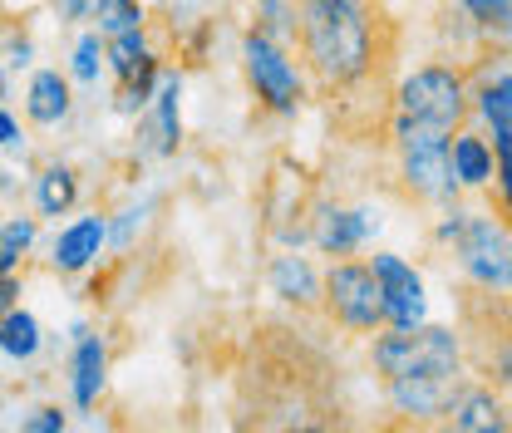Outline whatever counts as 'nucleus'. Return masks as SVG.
Instances as JSON below:
<instances>
[{"mask_svg":"<svg viewBox=\"0 0 512 433\" xmlns=\"http://www.w3.org/2000/svg\"><path fill=\"white\" fill-rule=\"evenodd\" d=\"M40 345H45V335H40V320H35L30 310L10 306L0 315V355H10V360H35Z\"/></svg>","mask_w":512,"mask_h":433,"instance_id":"nucleus-16","label":"nucleus"},{"mask_svg":"<svg viewBox=\"0 0 512 433\" xmlns=\"http://www.w3.org/2000/svg\"><path fill=\"white\" fill-rule=\"evenodd\" d=\"M266 281H271V296H281L291 306H320V276L306 256H276L266 266Z\"/></svg>","mask_w":512,"mask_h":433,"instance_id":"nucleus-14","label":"nucleus"},{"mask_svg":"<svg viewBox=\"0 0 512 433\" xmlns=\"http://www.w3.org/2000/svg\"><path fill=\"white\" fill-rule=\"evenodd\" d=\"M468 99L473 109L483 114V124L493 128V153L498 163L508 168V138H512V69H508V50H498V60L483 64L478 79H468Z\"/></svg>","mask_w":512,"mask_h":433,"instance_id":"nucleus-6","label":"nucleus"},{"mask_svg":"<svg viewBox=\"0 0 512 433\" xmlns=\"http://www.w3.org/2000/svg\"><path fill=\"white\" fill-rule=\"evenodd\" d=\"M143 55H148L143 25H138V30H119V35H104V60L114 64V74H119V79H128V74L138 69Z\"/></svg>","mask_w":512,"mask_h":433,"instance_id":"nucleus-20","label":"nucleus"},{"mask_svg":"<svg viewBox=\"0 0 512 433\" xmlns=\"http://www.w3.org/2000/svg\"><path fill=\"white\" fill-rule=\"evenodd\" d=\"M0 99H5V69H0Z\"/></svg>","mask_w":512,"mask_h":433,"instance_id":"nucleus-29","label":"nucleus"},{"mask_svg":"<svg viewBox=\"0 0 512 433\" xmlns=\"http://www.w3.org/2000/svg\"><path fill=\"white\" fill-rule=\"evenodd\" d=\"M99 35H119V30H138L143 25V5L138 0H99Z\"/></svg>","mask_w":512,"mask_h":433,"instance_id":"nucleus-22","label":"nucleus"},{"mask_svg":"<svg viewBox=\"0 0 512 433\" xmlns=\"http://www.w3.org/2000/svg\"><path fill=\"white\" fill-rule=\"evenodd\" d=\"M242 74H247L256 104H261L266 114L291 119V114H301L306 99H311V84H306L301 64L291 60L286 40H276V35H266V30H256V25H247V35H242Z\"/></svg>","mask_w":512,"mask_h":433,"instance_id":"nucleus-3","label":"nucleus"},{"mask_svg":"<svg viewBox=\"0 0 512 433\" xmlns=\"http://www.w3.org/2000/svg\"><path fill=\"white\" fill-rule=\"evenodd\" d=\"M74 202H79V173L64 168V163H50L35 178V207H40V217H64Z\"/></svg>","mask_w":512,"mask_h":433,"instance_id":"nucleus-15","label":"nucleus"},{"mask_svg":"<svg viewBox=\"0 0 512 433\" xmlns=\"http://www.w3.org/2000/svg\"><path fill=\"white\" fill-rule=\"evenodd\" d=\"M370 271L380 281L384 325H419L424 320V281H419V271L404 256H394V251H375Z\"/></svg>","mask_w":512,"mask_h":433,"instance_id":"nucleus-7","label":"nucleus"},{"mask_svg":"<svg viewBox=\"0 0 512 433\" xmlns=\"http://www.w3.org/2000/svg\"><path fill=\"white\" fill-rule=\"evenodd\" d=\"M448 242H453V256H458V271H463L478 291L508 296L512 291V242H508L503 212H498V217H473V212H463V222H458V232H453Z\"/></svg>","mask_w":512,"mask_h":433,"instance_id":"nucleus-4","label":"nucleus"},{"mask_svg":"<svg viewBox=\"0 0 512 433\" xmlns=\"http://www.w3.org/2000/svg\"><path fill=\"white\" fill-rule=\"evenodd\" d=\"M99 69H104V35L89 30V35H79V45H74L69 74H74L79 84H99Z\"/></svg>","mask_w":512,"mask_h":433,"instance_id":"nucleus-21","label":"nucleus"},{"mask_svg":"<svg viewBox=\"0 0 512 433\" xmlns=\"http://www.w3.org/2000/svg\"><path fill=\"white\" fill-rule=\"evenodd\" d=\"M104 379H109V345L99 335H79L74 360H69V394H74V404L94 409V399L104 394Z\"/></svg>","mask_w":512,"mask_h":433,"instance_id":"nucleus-11","label":"nucleus"},{"mask_svg":"<svg viewBox=\"0 0 512 433\" xmlns=\"http://www.w3.org/2000/svg\"><path fill=\"white\" fill-rule=\"evenodd\" d=\"M94 5H99V0H55V10H60L64 20H89Z\"/></svg>","mask_w":512,"mask_h":433,"instance_id":"nucleus-25","label":"nucleus"},{"mask_svg":"<svg viewBox=\"0 0 512 433\" xmlns=\"http://www.w3.org/2000/svg\"><path fill=\"white\" fill-rule=\"evenodd\" d=\"M15 296H20V281H15V271H10V276H0V315L15 306Z\"/></svg>","mask_w":512,"mask_h":433,"instance_id":"nucleus-27","label":"nucleus"},{"mask_svg":"<svg viewBox=\"0 0 512 433\" xmlns=\"http://www.w3.org/2000/svg\"><path fill=\"white\" fill-rule=\"evenodd\" d=\"M69 74L60 69H35L30 89H25V119L40 128H55L60 119H69Z\"/></svg>","mask_w":512,"mask_h":433,"instance_id":"nucleus-12","label":"nucleus"},{"mask_svg":"<svg viewBox=\"0 0 512 433\" xmlns=\"http://www.w3.org/2000/svg\"><path fill=\"white\" fill-rule=\"evenodd\" d=\"M291 40L306 84L345 109H360L394 64V25L380 0H291Z\"/></svg>","mask_w":512,"mask_h":433,"instance_id":"nucleus-1","label":"nucleus"},{"mask_svg":"<svg viewBox=\"0 0 512 433\" xmlns=\"http://www.w3.org/2000/svg\"><path fill=\"white\" fill-rule=\"evenodd\" d=\"M104 242H109V222H104L99 212H89V217L69 222L60 237H55V247H50V266H55L60 276H79V271H89V266L99 261Z\"/></svg>","mask_w":512,"mask_h":433,"instance_id":"nucleus-9","label":"nucleus"},{"mask_svg":"<svg viewBox=\"0 0 512 433\" xmlns=\"http://www.w3.org/2000/svg\"><path fill=\"white\" fill-rule=\"evenodd\" d=\"M64 424H69V419H64L60 409H50V404H45V409H35V414H30L20 429H25V433H64Z\"/></svg>","mask_w":512,"mask_h":433,"instance_id":"nucleus-24","label":"nucleus"},{"mask_svg":"<svg viewBox=\"0 0 512 433\" xmlns=\"http://www.w3.org/2000/svg\"><path fill=\"white\" fill-rule=\"evenodd\" d=\"M0 30H5V0H0Z\"/></svg>","mask_w":512,"mask_h":433,"instance_id":"nucleus-30","label":"nucleus"},{"mask_svg":"<svg viewBox=\"0 0 512 433\" xmlns=\"http://www.w3.org/2000/svg\"><path fill=\"white\" fill-rule=\"evenodd\" d=\"M20 266V251H10V247H0V276H10Z\"/></svg>","mask_w":512,"mask_h":433,"instance_id":"nucleus-28","label":"nucleus"},{"mask_svg":"<svg viewBox=\"0 0 512 433\" xmlns=\"http://www.w3.org/2000/svg\"><path fill=\"white\" fill-rule=\"evenodd\" d=\"M158 94L148 99L158 109V153H178V138H183V119H178V99H183V79L178 74H158Z\"/></svg>","mask_w":512,"mask_h":433,"instance_id":"nucleus-17","label":"nucleus"},{"mask_svg":"<svg viewBox=\"0 0 512 433\" xmlns=\"http://www.w3.org/2000/svg\"><path fill=\"white\" fill-rule=\"evenodd\" d=\"M35 232H40L35 217H10V222H0V247H10V251L25 256V251L35 247Z\"/></svg>","mask_w":512,"mask_h":433,"instance_id":"nucleus-23","label":"nucleus"},{"mask_svg":"<svg viewBox=\"0 0 512 433\" xmlns=\"http://www.w3.org/2000/svg\"><path fill=\"white\" fill-rule=\"evenodd\" d=\"M448 163H453V178L458 187H488L508 178V168L498 163V153H493V143L483 138V133H473V128H458L453 133V143H448Z\"/></svg>","mask_w":512,"mask_h":433,"instance_id":"nucleus-10","label":"nucleus"},{"mask_svg":"<svg viewBox=\"0 0 512 433\" xmlns=\"http://www.w3.org/2000/svg\"><path fill=\"white\" fill-rule=\"evenodd\" d=\"M320 306L325 315L350 330V335H375L384 330V301H380V281L370 271V261H345L335 256L330 271L320 276Z\"/></svg>","mask_w":512,"mask_h":433,"instance_id":"nucleus-5","label":"nucleus"},{"mask_svg":"<svg viewBox=\"0 0 512 433\" xmlns=\"http://www.w3.org/2000/svg\"><path fill=\"white\" fill-rule=\"evenodd\" d=\"M0 148H20V124L0 109Z\"/></svg>","mask_w":512,"mask_h":433,"instance_id":"nucleus-26","label":"nucleus"},{"mask_svg":"<svg viewBox=\"0 0 512 433\" xmlns=\"http://www.w3.org/2000/svg\"><path fill=\"white\" fill-rule=\"evenodd\" d=\"M158 74H163V64H158V55L148 50V55L138 60V69L124 79V89H119V109H124V114L148 109V99H153V89H158Z\"/></svg>","mask_w":512,"mask_h":433,"instance_id":"nucleus-19","label":"nucleus"},{"mask_svg":"<svg viewBox=\"0 0 512 433\" xmlns=\"http://www.w3.org/2000/svg\"><path fill=\"white\" fill-rule=\"evenodd\" d=\"M463 10V20L483 35V40H498L508 45V30H512V0H453Z\"/></svg>","mask_w":512,"mask_h":433,"instance_id":"nucleus-18","label":"nucleus"},{"mask_svg":"<svg viewBox=\"0 0 512 433\" xmlns=\"http://www.w3.org/2000/svg\"><path fill=\"white\" fill-rule=\"evenodd\" d=\"M370 237V217L365 212H350V207H325L316 217V247L335 261V256H350V251L365 247Z\"/></svg>","mask_w":512,"mask_h":433,"instance_id":"nucleus-13","label":"nucleus"},{"mask_svg":"<svg viewBox=\"0 0 512 433\" xmlns=\"http://www.w3.org/2000/svg\"><path fill=\"white\" fill-rule=\"evenodd\" d=\"M444 429H458V433H508V404H503V394H493L488 384H458L453 389V399H448L444 419H439Z\"/></svg>","mask_w":512,"mask_h":433,"instance_id":"nucleus-8","label":"nucleus"},{"mask_svg":"<svg viewBox=\"0 0 512 433\" xmlns=\"http://www.w3.org/2000/svg\"><path fill=\"white\" fill-rule=\"evenodd\" d=\"M380 335V330H375ZM384 399L409 424H439L463 374V340L444 325H389L370 345Z\"/></svg>","mask_w":512,"mask_h":433,"instance_id":"nucleus-2","label":"nucleus"}]
</instances>
